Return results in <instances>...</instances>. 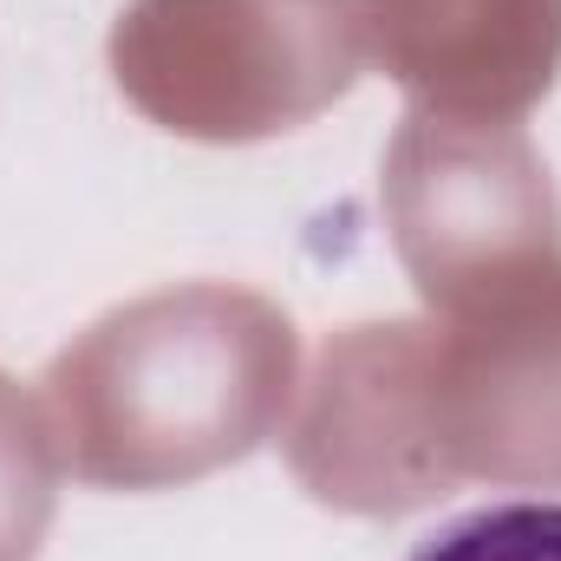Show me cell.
<instances>
[{
    "label": "cell",
    "instance_id": "1",
    "mask_svg": "<svg viewBox=\"0 0 561 561\" xmlns=\"http://www.w3.org/2000/svg\"><path fill=\"white\" fill-rule=\"evenodd\" d=\"M405 561H561V503H490L431 529Z\"/></svg>",
    "mask_w": 561,
    "mask_h": 561
}]
</instances>
